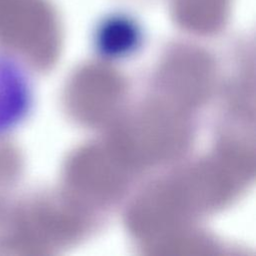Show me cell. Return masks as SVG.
I'll return each mask as SVG.
<instances>
[{
	"instance_id": "6da1fadb",
	"label": "cell",
	"mask_w": 256,
	"mask_h": 256,
	"mask_svg": "<svg viewBox=\"0 0 256 256\" xmlns=\"http://www.w3.org/2000/svg\"><path fill=\"white\" fill-rule=\"evenodd\" d=\"M142 40L141 26L124 13H114L103 18L93 35L96 51L109 60H121L131 56L141 46Z\"/></svg>"
},
{
	"instance_id": "7a4b0ae2",
	"label": "cell",
	"mask_w": 256,
	"mask_h": 256,
	"mask_svg": "<svg viewBox=\"0 0 256 256\" xmlns=\"http://www.w3.org/2000/svg\"><path fill=\"white\" fill-rule=\"evenodd\" d=\"M30 104L31 88L25 74L11 64L0 63V131L18 124Z\"/></svg>"
}]
</instances>
